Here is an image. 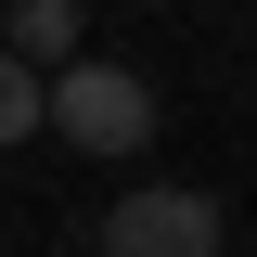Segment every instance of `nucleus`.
Listing matches in <instances>:
<instances>
[{"label": "nucleus", "mask_w": 257, "mask_h": 257, "mask_svg": "<svg viewBox=\"0 0 257 257\" xmlns=\"http://www.w3.org/2000/svg\"><path fill=\"white\" fill-rule=\"evenodd\" d=\"M39 128H64L77 155H142L155 142V77H128V64H77L64 52L39 77Z\"/></svg>", "instance_id": "f257e3e1"}, {"label": "nucleus", "mask_w": 257, "mask_h": 257, "mask_svg": "<svg viewBox=\"0 0 257 257\" xmlns=\"http://www.w3.org/2000/svg\"><path fill=\"white\" fill-rule=\"evenodd\" d=\"M103 257H219V193H180V180L116 193V219H103Z\"/></svg>", "instance_id": "f03ea898"}, {"label": "nucleus", "mask_w": 257, "mask_h": 257, "mask_svg": "<svg viewBox=\"0 0 257 257\" xmlns=\"http://www.w3.org/2000/svg\"><path fill=\"white\" fill-rule=\"evenodd\" d=\"M77 52V0H13V64H64Z\"/></svg>", "instance_id": "7ed1b4c3"}, {"label": "nucleus", "mask_w": 257, "mask_h": 257, "mask_svg": "<svg viewBox=\"0 0 257 257\" xmlns=\"http://www.w3.org/2000/svg\"><path fill=\"white\" fill-rule=\"evenodd\" d=\"M26 128H39V64L0 52V142H26Z\"/></svg>", "instance_id": "20e7f679"}]
</instances>
